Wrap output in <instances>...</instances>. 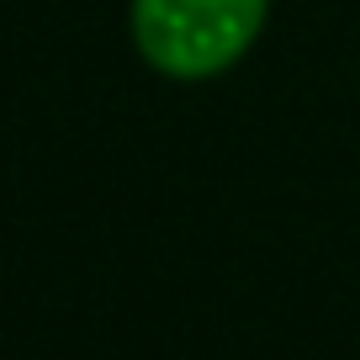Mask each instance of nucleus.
I'll list each match as a JSON object with an SVG mask.
<instances>
[{
    "label": "nucleus",
    "mask_w": 360,
    "mask_h": 360,
    "mask_svg": "<svg viewBox=\"0 0 360 360\" xmlns=\"http://www.w3.org/2000/svg\"><path fill=\"white\" fill-rule=\"evenodd\" d=\"M270 0H133V43L169 79L228 75L255 48Z\"/></svg>",
    "instance_id": "nucleus-1"
}]
</instances>
